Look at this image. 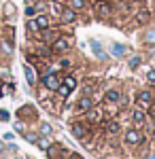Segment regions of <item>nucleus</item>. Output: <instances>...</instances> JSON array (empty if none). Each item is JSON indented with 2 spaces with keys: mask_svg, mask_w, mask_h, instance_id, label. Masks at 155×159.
Segmentation results:
<instances>
[{
  "mask_svg": "<svg viewBox=\"0 0 155 159\" xmlns=\"http://www.w3.org/2000/svg\"><path fill=\"white\" fill-rule=\"evenodd\" d=\"M74 87H77V81H74V76H66L64 81L60 83L58 87V93H60L62 98H68L72 91H74Z\"/></svg>",
  "mask_w": 155,
  "mask_h": 159,
  "instance_id": "1",
  "label": "nucleus"
},
{
  "mask_svg": "<svg viewBox=\"0 0 155 159\" xmlns=\"http://www.w3.org/2000/svg\"><path fill=\"white\" fill-rule=\"evenodd\" d=\"M144 140V136L140 129H130V132H125V142L128 144H140Z\"/></svg>",
  "mask_w": 155,
  "mask_h": 159,
  "instance_id": "2",
  "label": "nucleus"
},
{
  "mask_svg": "<svg viewBox=\"0 0 155 159\" xmlns=\"http://www.w3.org/2000/svg\"><path fill=\"white\" fill-rule=\"evenodd\" d=\"M151 102H153V96H151V91H140L138 93V98H136V104L140 106V108H149L151 106Z\"/></svg>",
  "mask_w": 155,
  "mask_h": 159,
  "instance_id": "3",
  "label": "nucleus"
},
{
  "mask_svg": "<svg viewBox=\"0 0 155 159\" xmlns=\"http://www.w3.org/2000/svg\"><path fill=\"white\" fill-rule=\"evenodd\" d=\"M68 47H70V40H68V38H55V40H53V49L51 51H58V53H62V51H66L68 49Z\"/></svg>",
  "mask_w": 155,
  "mask_h": 159,
  "instance_id": "4",
  "label": "nucleus"
},
{
  "mask_svg": "<svg viewBox=\"0 0 155 159\" xmlns=\"http://www.w3.org/2000/svg\"><path fill=\"white\" fill-rule=\"evenodd\" d=\"M43 83H45V87H47V89H51V91H53V89H58V87H60L62 81L55 76V74H47V76L43 79Z\"/></svg>",
  "mask_w": 155,
  "mask_h": 159,
  "instance_id": "5",
  "label": "nucleus"
},
{
  "mask_svg": "<svg viewBox=\"0 0 155 159\" xmlns=\"http://www.w3.org/2000/svg\"><path fill=\"white\" fill-rule=\"evenodd\" d=\"M64 155H66V151H64L62 147H58V144L47 148V157H49V159H62Z\"/></svg>",
  "mask_w": 155,
  "mask_h": 159,
  "instance_id": "6",
  "label": "nucleus"
},
{
  "mask_svg": "<svg viewBox=\"0 0 155 159\" xmlns=\"http://www.w3.org/2000/svg\"><path fill=\"white\" fill-rule=\"evenodd\" d=\"M92 106H94V102H92V98H89V96H85V93H83V98L77 102V110H81V112H83V110L87 112Z\"/></svg>",
  "mask_w": 155,
  "mask_h": 159,
  "instance_id": "7",
  "label": "nucleus"
},
{
  "mask_svg": "<svg viewBox=\"0 0 155 159\" xmlns=\"http://www.w3.org/2000/svg\"><path fill=\"white\" fill-rule=\"evenodd\" d=\"M17 117H21V119H26V117H32V119H36V110H34V106H21V108L17 110Z\"/></svg>",
  "mask_w": 155,
  "mask_h": 159,
  "instance_id": "8",
  "label": "nucleus"
},
{
  "mask_svg": "<svg viewBox=\"0 0 155 159\" xmlns=\"http://www.w3.org/2000/svg\"><path fill=\"white\" fill-rule=\"evenodd\" d=\"M96 13H98L100 17L110 15V4H108V2H104V0H102V2H98V4H96Z\"/></svg>",
  "mask_w": 155,
  "mask_h": 159,
  "instance_id": "9",
  "label": "nucleus"
},
{
  "mask_svg": "<svg viewBox=\"0 0 155 159\" xmlns=\"http://www.w3.org/2000/svg\"><path fill=\"white\" fill-rule=\"evenodd\" d=\"M87 121H92V123L102 121V110L100 108H89L87 110Z\"/></svg>",
  "mask_w": 155,
  "mask_h": 159,
  "instance_id": "10",
  "label": "nucleus"
},
{
  "mask_svg": "<svg viewBox=\"0 0 155 159\" xmlns=\"http://www.w3.org/2000/svg\"><path fill=\"white\" fill-rule=\"evenodd\" d=\"M149 19H151V13L147 11V9H143V11H138V13H136V24H138V25L149 24Z\"/></svg>",
  "mask_w": 155,
  "mask_h": 159,
  "instance_id": "11",
  "label": "nucleus"
},
{
  "mask_svg": "<svg viewBox=\"0 0 155 159\" xmlns=\"http://www.w3.org/2000/svg\"><path fill=\"white\" fill-rule=\"evenodd\" d=\"M85 132H87V129H85V125L83 123H72V136H74V138H79V140H81V138H83L85 136Z\"/></svg>",
  "mask_w": 155,
  "mask_h": 159,
  "instance_id": "12",
  "label": "nucleus"
},
{
  "mask_svg": "<svg viewBox=\"0 0 155 159\" xmlns=\"http://www.w3.org/2000/svg\"><path fill=\"white\" fill-rule=\"evenodd\" d=\"M132 121L136 123V127H140L144 123V112H143V108H136L134 112H132Z\"/></svg>",
  "mask_w": 155,
  "mask_h": 159,
  "instance_id": "13",
  "label": "nucleus"
},
{
  "mask_svg": "<svg viewBox=\"0 0 155 159\" xmlns=\"http://www.w3.org/2000/svg\"><path fill=\"white\" fill-rule=\"evenodd\" d=\"M62 19H64V21H68V24H72V21L77 19L74 9H64V11H62Z\"/></svg>",
  "mask_w": 155,
  "mask_h": 159,
  "instance_id": "14",
  "label": "nucleus"
},
{
  "mask_svg": "<svg viewBox=\"0 0 155 159\" xmlns=\"http://www.w3.org/2000/svg\"><path fill=\"white\" fill-rule=\"evenodd\" d=\"M34 21H36V25H38V30H47L49 28V17L47 15H38Z\"/></svg>",
  "mask_w": 155,
  "mask_h": 159,
  "instance_id": "15",
  "label": "nucleus"
},
{
  "mask_svg": "<svg viewBox=\"0 0 155 159\" xmlns=\"http://www.w3.org/2000/svg\"><path fill=\"white\" fill-rule=\"evenodd\" d=\"M92 49H94V53L100 57V60H106V53H104V49H102V47H100V43L92 40Z\"/></svg>",
  "mask_w": 155,
  "mask_h": 159,
  "instance_id": "16",
  "label": "nucleus"
},
{
  "mask_svg": "<svg viewBox=\"0 0 155 159\" xmlns=\"http://www.w3.org/2000/svg\"><path fill=\"white\" fill-rule=\"evenodd\" d=\"M125 47H123V45H113V47H110V53H113V55H115V57H123V55H125Z\"/></svg>",
  "mask_w": 155,
  "mask_h": 159,
  "instance_id": "17",
  "label": "nucleus"
},
{
  "mask_svg": "<svg viewBox=\"0 0 155 159\" xmlns=\"http://www.w3.org/2000/svg\"><path fill=\"white\" fill-rule=\"evenodd\" d=\"M24 72H26V79H28V83H30V85H34V83H36V72L32 70V68H30V66H26Z\"/></svg>",
  "mask_w": 155,
  "mask_h": 159,
  "instance_id": "18",
  "label": "nucleus"
},
{
  "mask_svg": "<svg viewBox=\"0 0 155 159\" xmlns=\"http://www.w3.org/2000/svg\"><path fill=\"white\" fill-rule=\"evenodd\" d=\"M104 100H106V102H117V100H119V91H115V89H108L106 96H104Z\"/></svg>",
  "mask_w": 155,
  "mask_h": 159,
  "instance_id": "19",
  "label": "nucleus"
},
{
  "mask_svg": "<svg viewBox=\"0 0 155 159\" xmlns=\"http://www.w3.org/2000/svg\"><path fill=\"white\" fill-rule=\"evenodd\" d=\"M106 132H108V134H117V132H119V123H117V121H110L106 125Z\"/></svg>",
  "mask_w": 155,
  "mask_h": 159,
  "instance_id": "20",
  "label": "nucleus"
},
{
  "mask_svg": "<svg viewBox=\"0 0 155 159\" xmlns=\"http://www.w3.org/2000/svg\"><path fill=\"white\" fill-rule=\"evenodd\" d=\"M36 144H38L40 148H49V147H51V142H49L45 136H43V138H38V140H36Z\"/></svg>",
  "mask_w": 155,
  "mask_h": 159,
  "instance_id": "21",
  "label": "nucleus"
},
{
  "mask_svg": "<svg viewBox=\"0 0 155 159\" xmlns=\"http://www.w3.org/2000/svg\"><path fill=\"white\" fill-rule=\"evenodd\" d=\"M144 43H149V45L155 43V30H149V32L144 34Z\"/></svg>",
  "mask_w": 155,
  "mask_h": 159,
  "instance_id": "22",
  "label": "nucleus"
},
{
  "mask_svg": "<svg viewBox=\"0 0 155 159\" xmlns=\"http://www.w3.org/2000/svg\"><path fill=\"white\" fill-rule=\"evenodd\" d=\"M43 38H45V40H55V38H58V32H49V30H45V32H43Z\"/></svg>",
  "mask_w": 155,
  "mask_h": 159,
  "instance_id": "23",
  "label": "nucleus"
},
{
  "mask_svg": "<svg viewBox=\"0 0 155 159\" xmlns=\"http://www.w3.org/2000/svg\"><path fill=\"white\" fill-rule=\"evenodd\" d=\"M40 134H43V136L51 134V125H49V123H43V125H40Z\"/></svg>",
  "mask_w": 155,
  "mask_h": 159,
  "instance_id": "24",
  "label": "nucleus"
},
{
  "mask_svg": "<svg viewBox=\"0 0 155 159\" xmlns=\"http://www.w3.org/2000/svg\"><path fill=\"white\" fill-rule=\"evenodd\" d=\"M4 34H7V43L13 45V28H4Z\"/></svg>",
  "mask_w": 155,
  "mask_h": 159,
  "instance_id": "25",
  "label": "nucleus"
},
{
  "mask_svg": "<svg viewBox=\"0 0 155 159\" xmlns=\"http://www.w3.org/2000/svg\"><path fill=\"white\" fill-rule=\"evenodd\" d=\"M136 66H140V55H136V57L130 60V68H136Z\"/></svg>",
  "mask_w": 155,
  "mask_h": 159,
  "instance_id": "26",
  "label": "nucleus"
},
{
  "mask_svg": "<svg viewBox=\"0 0 155 159\" xmlns=\"http://www.w3.org/2000/svg\"><path fill=\"white\" fill-rule=\"evenodd\" d=\"M85 0H72V9H83Z\"/></svg>",
  "mask_w": 155,
  "mask_h": 159,
  "instance_id": "27",
  "label": "nucleus"
},
{
  "mask_svg": "<svg viewBox=\"0 0 155 159\" xmlns=\"http://www.w3.org/2000/svg\"><path fill=\"white\" fill-rule=\"evenodd\" d=\"M147 81H149L151 85H155V70H149V74H147Z\"/></svg>",
  "mask_w": 155,
  "mask_h": 159,
  "instance_id": "28",
  "label": "nucleus"
},
{
  "mask_svg": "<svg viewBox=\"0 0 155 159\" xmlns=\"http://www.w3.org/2000/svg\"><path fill=\"white\" fill-rule=\"evenodd\" d=\"M51 7H53V11H55V13H60V15H62V11H64V7H62L60 2H53Z\"/></svg>",
  "mask_w": 155,
  "mask_h": 159,
  "instance_id": "29",
  "label": "nucleus"
},
{
  "mask_svg": "<svg viewBox=\"0 0 155 159\" xmlns=\"http://www.w3.org/2000/svg\"><path fill=\"white\" fill-rule=\"evenodd\" d=\"M4 13H7V15H13V13H15V7H13V4H7V7H4Z\"/></svg>",
  "mask_w": 155,
  "mask_h": 159,
  "instance_id": "30",
  "label": "nucleus"
},
{
  "mask_svg": "<svg viewBox=\"0 0 155 159\" xmlns=\"http://www.w3.org/2000/svg\"><path fill=\"white\" fill-rule=\"evenodd\" d=\"M26 140H28V142H36V140H38V136H34V134H26Z\"/></svg>",
  "mask_w": 155,
  "mask_h": 159,
  "instance_id": "31",
  "label": "nucleus"
},
{
  "mask_svg": "<svg viewBox=\"0 0 155 159\" xmlns=\"http://www.w3.org/2000/svg\"><path fill=\"white\" fill-rule=\"evenodd\" d=\"M0 121H9V112L7 110H0Z\"/></svg>",
  "mask_w": 155,
  "mask_h": 159,
  "instance_id": "32",
  "label": "nucleus"
},
{
  "mask_svg": "<svg viewBox=\"0 0 155 159\" xmlns=\"http://www.w3.org/2000/svg\"><path fill=\"white\" fill-rule=\"evenodd\" d=\"M28 30H34V32H36V30H38V25H36V21H30V24H28Z\"/></svg>",
  "mask_w": 155,
  "mask_h": 159,
  "instance_id": "33",
  "label": "nucleus"
},
{
  "mask_svg": "<svg viewBox=\"0 0 155 159\" xmlns=\"http://www.w3.org/2000/svg\"><path fill=\"white\" fill-rule=\"evenodd\" d=\"M15 129H17V132H24V129H26V127H24V123H21V121H19V123H15Z\"/></svg>",
  "mask_w": 155,
  "mask_h": 159,
  "instance_id": "34",
  "label": "nucleus"
},
{
  "mask_svg": "<svg viewBox=\"0 0 155 159\" xmlns=\"http://www.w3.org/2000/svg\"><path fill=\"white\" fill-rule=\"evenodd\" d=\"M68 159H83V157H81L79 153H70V155H68Z\"/></svg>",
  "mask_w": 155,
  "mask_h": 159,
  "instance_id": "35",
  "label": "nucleus"
},
{
  "mask_svg": "<svg viewBox=\"0 0 155 159\" xmlns=\"http://www.w3.org/2000/svg\"><path fill=\"white\" fill-rule=\"evenodd\" d=\"M132 2H143V0H132Z\"/></svg>",
  "mask_w": 155,
  "mask_h": 159,
  "instance_id": "36",
  "label": "nucleus"
},
{
  "mask_svg": "<svg viewBox=\"0 0 155 159\" xmlns=\"http://www.w3.org/2000/svg\"><path fill=\"white\" fill-rule=\"evenodd\" d=\"M0 151H2V144H0Z\"/></svg>",
  "mask_w": 155,
  "mask_h": 159,
  "instance_id": "37",
  "label": "nucleus"
},
{
  "mask_svg": "<svg viewBox=\"0 0 155 159\" xmlns=\"http://www.w3.org/2000/svg\"><path fill=\"white\" fill-rule=\"evenodd\" d=\"M17 159H21V157H17Z\"/></svg>",
  "mask_w": 155,
  "mask_h": 159,
  "instance_id": "38",
  "label": "nucleus"
}]
</instances>
